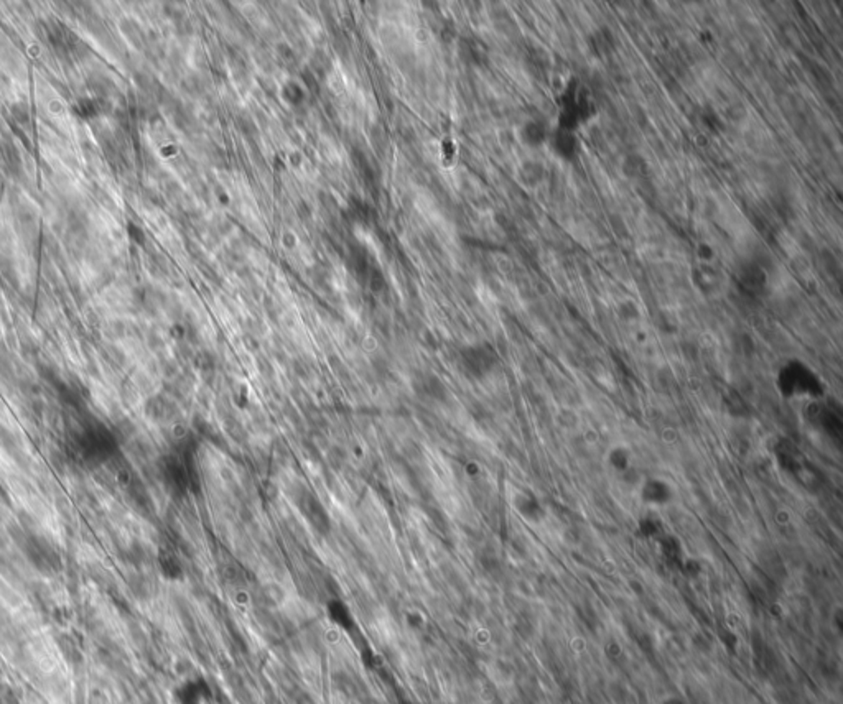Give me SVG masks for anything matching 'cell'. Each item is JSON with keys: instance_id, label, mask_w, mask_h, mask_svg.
Instances as JSON below:
<instances>
[{"instance_id": "cell-1", "label": "cell", "mask_w": 843, "mask_h": 704, "mask_svg": "<svg viewBox=\"0 0 843 704\" xmlns=\"http://www.w3.org/2000/svg\"><path fill=\"white\" fill-rule=\"evenodd\" d=\"M642 497H644L647 503L663 506V503H667L670 497H672V489H670V485L663 483V480L651 479L647 480L644 487H642Z\"/></svg>"}, {"instance_id": "cell-2", "label": "cell", "mask_w": 843, "mask_h": 704, "mask_svg": "<svg viewBox=\"0 0 843 704\" xmlns=\"http://www.w3.org/2000/svg\"><path fill=\"white\" fill-rule=\"evenodd\" d=\"M552 147L555 148L557 155L565 158V160H570V158L575 157V152H577V140L570 134L569 129H562L557 132L555 140L552 142Z\"/></svg>"}]
</instances>
